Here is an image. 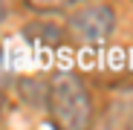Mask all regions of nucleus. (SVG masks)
Masks as SVG:
<instances>
[{
  "label": "nucleus",
  "mask_w": 133,
  "mask_h": 130,
  "mask_svg": "<svg viewBox=\"0 0 133 130\" xmlns=\"http://www.w3.org/2000/svg\"><path fill=\"white\" fill-rule=\"evenodd\" d=\"M43 101L55 127L81 130L93 121V95L75 72H55L46 81Z\"/></svg>",
  "instance_id": "f257e3e1"
},
{
  "label": "nucleus",
  "mask_w": 133,
  "mask_h": 130,
  "mask_svg": "<svg viewBox=\"0 0 133 130\" xmlns=\"http://www.w3.org/2000/svg\"><path fill=\"white\" fill-rule=\"evenodd\" d=\"M116 32V12L110 3L101 0H84L70 9L66 17V35L84 46H101Z\"/></svg>",
  "instance_id": "f03ea898"
},
{
  "label": "nucleus",
  "mask_w": 133,
  "mask_h": 130,
  "mask_svg": "<svg viewBox=\"0 0 133 130\" xmlns=\"http://www.w3.org/2000/svg\"><path fill=\"white\" fill-rule=\"evenodd\" d=\"M9 12H12V6H9V0H0V23L9 17Z\"/></svg>",
  "instance_id": "20e7f679"
},
{
  "label": "nucleus",
  "mask_w": 133,
  "mask_h": 130,
  "mask_svg": "<svg viewBox=\"0 0 133 130\" xmlns=\"http://www.w3.org/2000/svg\"><path fill=\"white\" fill-rule=\"evenodd\" d=\"M26 3L38 12H70L72 6L84 3V0H26Z\"/></svg>",
  "instance_id": "7ed1b4c3"
}]
</instances>
